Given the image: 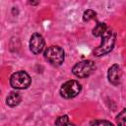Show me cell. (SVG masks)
<instances>
[{"mask_svg": "<svg viewBox=\"0 0 126 126\" xmlns=\"http://www.w3.org/2000/svg\"><path fill=\"white\" fill-rule=\"evenodd\" d=\"M116 41V33L111 29H106L104 33L101 35V41L100 44L94 50V55L96 57L103 56L107 53H109L115 44Z\"/></svg>", "mask_w": 126, "mask_h": 126, "instance_id": "obj_1", "label": "cell"}, {"mask_svg": "<svg viewBox=\"0 0 126 126\" xmlns=\"http://www.w3.org/2000/svg\"><path fill=\"white\" fill-rule=\"evenodd\" d=\"M44 58L53 66H60L65 59L64 50L58 45L48 46L44 50Z\"/></svg>", "mask_w": 126, "mask_h": 126, "instance_id": "obj_2", "label": "cell"}, {"mask_svg": "<svg viewBox=\"0 0 126 126\" xmlns=\"http://www.w3.org/2000/svg\"><path fill=\"white\" fill-rule=\"evenodd\" d=\"M32 79L26 71H18L11 75L10 85L16 90H25L30 87Z\"/></svg>", "mask_w": 126, "mask_h": 126, "instance_id": "obj_3", "label": "cell"}, {"mask_svg": "<svg viewBox=\"0 0 126 126\" xmlns=\"http://www.w3.org/2000/svg\"><path fill=\"white\" fill-rule=\"evenodd\" d=\"M95 70V64L92 60H83L76 63L72 68V73L78 78H87Z\"/></svg>", "mask_w": 126, "mask_h": 126, "instance_id": "obj_4", "label": "cell"}, {"mask_svg": "<svg viewBox=\"0 0 126 126\" xmlns=\"http://www.w3.org/2000/svg\"><path fill=\"white\" fill-rule=\"evenodd\" d=\"M82 91V85L76 80H70L65 82L60 88V94L62 97L70 99L76 97Z\"/></svg>", "mask_w": 126, "mask_h": 126, "instance_id": "obj_5", "label": "cell"}, {"mask_svg": "<svg viewBox=\"0 0 126 126\" xmlns=\"http://www.w3.org/2000/svg\"><path fill=\"white\" fill-rule=\"evenodd\" d=\"M45 47V41L41 34L34 32L30 38V49L33 54H39Z\"/></svg>", "mask_w": 126, "mask_h": 126, "instance_id": "obj_6", "label": "cell"}, {"mask_svg": "<svg viewBox=\"0 0 126 126\" xmlns=\"http://www.w3.org/2000/svg\"><path fill=\"white\" fill-rule=\"evenodd\" d=\"M121 76H122V72L118 64H113L111 67H109L107 72V79L111 85L118 86L121 82Z\"/></svg>", "mask_w": 126, "mask_h": 126, "instance_id": "obj_7", "label": "cell"}, {"mask_svg": "<svg viewBox=\"0 0 126 126\" xmlns=\"http://www.w3.org/2000/svg\"><path fill=\"white\" fill-rule=\"evenodd\" d=\"M21 100H22L21 94H19L18 92L13 91L6 97V104L8 106H10V107H15V106H17V105L20 104Z\"/></svg>", "mask_w": 126, "mask_h": 126, "instance_id": "obj_8", "label": "cell"}, {"mask_svg": "<svg viewBox=\"0 0 126 126\" xmlns=\"http://www.w3.org/2000/svg\"><path fill=\"white\" fill-rule=\"evenodd\" d=\"M106 29H107V27H106V25L104 23H99L98 22V23H96V25L93 29V34L94 36H96V37L101 36L104 33V32L106 31Z\"/></svg>", "mask_w": 126, "mask_h": 126, "instance_id": "obj_9", "label": "cell"}, {"mask_svg": "<svg viewBox=\"0 0 126 126\" xmlns=\"http://www.w3.org/2000/svg\"><path fill=\"white\" fill-rule=\"evenodd\" d=\"M55 125L56 126H75L73 123H71L69 121V117L68 115H62L59 116L56 121H55Z\"/></svg>", "mask_w": 126, "mask_h": 126, "instance_id": "obj_10", "label": "cell"}, {"mask_svg": "<svg viewBox=\"0 0 126 126\" xmlns=\"http://www.w3.org/2000/svg\"><path fill=\"white\" fill-rule=\"evenodd\" d=\"M126 109L123 108L121 110L120 113H118V115L116 116V122L118 126H126Z\"/></svg>", "mask_w": 126, "mask_h": 126, "instance_id": "obj_11", "label": "cell"}, {"mask_svg": "<svg viewBox=\"0 0 126 126\" xmlns=\"http://www.w3.org/2000/svg\"><path fill=\"white\" fill-rule=\"evenodd\" d=\"M95 15H96V13H95L94 10L88 9V10H86V11L84 12V14H83V21H84V22H89V21L93 20L94 18H95Z\"/></svg>", "mask_w": 126, "mask_h": 126, "instance_id": "obj_12", "label": "cell"}, {"mask_svg": "<svg viewBox=\"0 0 126 126\" xmlns=\"http://www.w3.org/2000/svg\"><path fill=\"white\" fill-rule=\"evenodd\" d=\"M91 126H114L110 121L104 119H95L91 122Z\"/></svg>", "mask_w": 126, "mask_h": 126, "instance_id": "obj_13", "label": "cell"}, {"mask_svg": "<svg viewBox=\"0 0 126 126\" xmlns=\"http://www.w3.org/2000/svg\"><path fill=\"white\" fill-rule=\"evenodd\" d=\"M39 2L38 1H36V2H34V1H30L29 2V4H31V5H37Z\"/></svg>", "mask_w": 126, "mask_h": 126, "instance_id": "obj_14", "label": "cell"}]
</instances>
